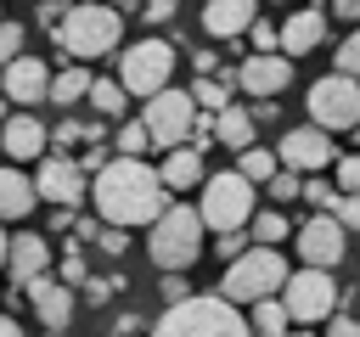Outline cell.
Returning <instances> with one entry per match:
<instances>
[{
	"label": "cell",
	"instance_id": "6da1fadb",
	"mask_svg": "<svg viewBox=\"0 0 360 337\" xmlns=\"http://www.w3.org/2000/svg\"><path fill=\"white\" fill-rule=\"evenodd\" d=\"M169 185L146 157H112L101 174H90V202L101 213V225H158L169 208Z\"/></svg>",
	"mask_w": 360,
	"mask_h": 337
},
{
	"label": "cell",
	"instance_id": "7a4b0ae2",
	"mask_svg": "<svg viewBox=\"0 0 360 337\" xmlns=\"http://www.w3.org/2000/svg\"><path fill=\"white\" fill-rule=\"evenodd\" d=\"M152 337H253V326L225 292H191L152 320Z\"/></svg>",
	"mask_w": 360,
	"mask_h": 337
},
{
	"label": "cell",
	"instance_id": "3957f363",
	"mask_svg": "<svg viewBox=\"0 0 360 337\" xmlns=\"http://www.w3.org/2000/svg\"><path fill=\"white\" fill-rule=\"evenodd\" d=\"M51 34H56L68 62H96L124 39V11L107 6V0H79V6H68V17Z\"/></svg>",
	"mask_w": 360,
	"mask_h": 337
},
{
	"label": "cell",
	"instance_id": "277c9868",
	"mask_svg": "<svg viewBox=\"0 0 360 337\" xmlns=\"http://www.w3.org/2000/svg\"><path fill=\"white\" fill-rule=\"evenodd\" d=\"M202 208H186V202H169L158 225H146V253L158 270H191L197 253H202Z\"/></svg>",
	"mask_w": 360,
	"mask_h": 337
},
{
	"label": "cell",
	"instance_id": "5b68a950",
	"mask_svg": "<svg viewBox=\"0 0 360 337\" xmlns=\"http://www.w3.org/2000/svg\"><path fill=\"white\" fill-rule=\"evenodd\" d=\"M287 258L276 253V247H248L242 258H231L225 264V275H219V292L231 298V303H259V298H281V286H287Z\"/></svg>",
	"mask_w": 360,
	"mask_h": 337
},
{
	"label": "cell",
	"instance_id": "8992f818",
	"mask_svg": "<svg viewBox=\"0 0 360 337\" xmlns=\"http://www.w3.org/2000/svg\"><path fill=\"white\" fill-rule=\"evenodd\" d=\"M253 180L242 168H219L202 180V225L208 230H248L253 219Z\"/></svg>",
	"mask_w": 360,
	"mask_h": 337
},
{
	"label": "cell",
	"instance_id": "52a82bcc",
	"mask_svg": "<svg viewBox=\"0 0 360 337\" xmlns=\"http://www.w3.org/2000/svg\"><path fill=\"white\" fill-rule=\"evenodd\" d=\"M118 79H124V90H129V95L152 101V95H158V90H169V79H174V45H169V39H158V34H146V39L124 45V56H118Z\"/></svg>",
	"mask_w": 360,
	"mask_h": 337
},
{
	"label": "cell",
	"instance_id": "ba28073f",
	"mask_svg": "<svg viewBox=\"0 0 360 337\" xmlns=\"http://www.w3.org/2000/svg\"><path fill=\"white\" fill-rule=\"evenodd\" d=\"M304 101H309V124H321V129H332V135H343V129H360V79H349V73H321L309 90H304Z\"/></svg>",
	"mask_w": 360,
	"mask_h": 337
},
{
	"label": "cell",
	"instance_id": "9c48e42d",
	"mask_svg": "<svg viewBox=\"0 0 360 337\" xmlns=\"http://www.w3.org/2000/svg\"><path fill=\"white\" fill-rule=\"evenodd\" d=\"M141 124L152 129V146H163V152H174V146H186L191 140V129H197V95L191 90H158L152 101H146V112H141Z\"/></svg>",
	"mask_w": 360,
	"mask_h": 337
},
{
	"label": "cell",
	"instance_id": "30bf717a",
	"mask_svg": "<svg viewBox=\"0 0 360 337\" xmlns=\"http://www.w3.org/2000/svg\"><path fill=\"white\" fill-rule=\"evenodd\" d=\"M281 303H287L292 326L332 320V309H338V281H332V270H315V264L292 270V275H287V286H281Z\"/></svg>",
	"mask_w": 360,
	"mask_h": 337
},
{
	"label": "cell",
	"instance_id": "8fae6325",
	"mask_svg": "<svg viewBox=\"0 0 360 337\" xmlns=\"http://www.w3.org/2000/svg\"><path fill=\"white\" fill-rule=\"evenodd\" d=\"M343 253H349V225H343L332 208H321L315 219L298 225V258H304V264H315V270H338Z\"/></svg>",
	"mask_w": 360,
	"mask_h": 337
},
{
	"label": "cell",
	"instance_id": "7c38bea8",
	"mask_svg": "<svg viewBox=\"0 0 360 337\" xmlns=\"http://www.w3.org/2000/svg\"><path fill=\"white\" fill-rule=\"evenodd\" d=\"M34 185H39V197H45L51 208H79V202H84V191H90L84 163H79V157H68V152H45V157H39Z\"/></svg>",
	"mask_w": 360,
	"mask_h": 337
},
{
	"label": "cell",
	"instance_id": "4fadbf2b",
	"mask_svg": "<svg viewBox=\"0 0 360 337\" xmlns=\"http://www.w3.org/2000/svg\"><path fill=\"white\" fill-rule=\"evenodd\" d=\"M276 157H281V168L315 174V168H326V163H332V129H321V124H298V129H287V135H281Z\"/></svg>",
	"mask_w": 360,
	"mask_h": 337
},
{
	"label": "cell",
	"instance_id": "5bb4252c",
	"mask_svg": "<svg viewBox=\"0 0 360 337\" xmlns=\"http://www.w3.org/2000/svg\"><path fill=\"white\" fill-rule=\"evenodd\" d=\"M236 79H242V90L248 95H281L287 84H292V56L287 51H253L242 67H236Z\"/></svg>",
	"mask_w": 360,
	"mask_h": 337
},
{
	"label": "cell",
	"instance_id": "9a60e30c",
	"mask_svg": "<svg viewBox=\"0 0 360 337\" xmlns=\"http://www.w3.org/2000/svg\"><path fill=\"white\" fill-rule=\"evenodd\" d=\"M51 67L39 62V56H17V62H6V79H0V90H6V101H17V107H34V101H51Z\"/></svg>",
	"mask_w": 360,
	"mask_h": 337
},
{
	"label": "cell",
	"instance_id": "2e32d148",
	"mask_svg": "<svg viewBox=\"0 0 360 337\" xmlns=\"http://www.w3.org/2000/svg\"><path fill=\"white\" fill-rule=\"evenodd\" d=\"M22 292H28V303H34V315H39V326H45V331H68V320H73V303H79L68 281H56V275H39V281H28Z\"/></svg>",
	"mask_w": 360,
	"mask_h": 337
},
{
	"label": "cell",
	"instance_id": "e0dca14e",
	"mask_svg": "<svg viewBox=\"0 0 360 337\" xmlns=\"http://www.w3.org/2000/svg\"><path fill=\"white\" fill-rule=\"evenodd\" d=\"M45 140H51V129H45L28 107L11 112V118H0V146H6L11 163H34V157H45Z\"/></svg>",
	"mask_w": 360,
	"mask_h": 337
},
{
	"label": "cell",
	"instance_id": "ac0fdd59",
	"mask_svg": "<svg viewBox=\"0 0 360 337\" xmlns=\"http://www.w3.org/2000/svg\"><path fill=\"white\" fill-rule=\"evenodd\" d=\"M6 275H11L17 286L51 275V242H45L39 230H17V236H11V253H6Z\"/></svg>",
	"mask_w": 360,
	"mask_h": 337
},
{
	"label": "cell",
	"instance_id": "d6986e66",
	"mask_svg": "<svg viewBox=\"0 0 360 337\" xmlns=\"http://www.w3.org/2000/svg\"><path fill=\"white\" fill-rule=\"evenodd\" d=\"M259 22V0H202V28L214 39H236Z\"/></svg>",
	"mask_w": 360,
	"mask_h": 337
},
{
	"label": "cell",
	"instance_id": "ffe728a7",
	"mask_svg": "<svg viewBox=\"0 0 360 337\" xmlns=\"http://www.w3.org/2000/svg\"><path fill=\"white\" fill-rule=\"evenodd\" d=\"M326 45V11L321 6H309V11H292L287 22H281V51L298 62V56H309V51H321Z\"/></svg>",
	"mask_w": 360,
	"mask_h": 337
},
{
	"label": "cell",
	"instance_id": "44dd1931",
	"mask_svg": "<svg viewBox=\"0 0 360 337\" xmlns=\"http://www.w3.org/2000/svg\"><path fill=\"white\" fill-rule=\"evenodd\" d=\"M34 202H39L34 174H22L17 163H0V219H28Z\"/></svg>",
	"mask_w": 360,
	"mask_h": 337
},
{
	"label": "cell",
	"instance_id": "7402d4cb",
	"mask_svg": "<svg viewBox=\"0 0 360 337\" xmlns=\"http://www.w3.org/2000/svg\"><path fill=\"white\" fill-rule=\"evenodd\" d=\"M158 174H163L169 191H191V185H202V152L197 146H174V152H163Z\"/></svg>",
	"mask_w": 360,
	"mask_h": 337
},
{
	"label": "cell",
	"instance_id": "603a6c76",
	"mask_svg": "<svg viewBox=\"0 0 360 337\" xmlns=\"http://www.w3.org/2000/svg\"><path fill=\"white\" fill-rule=\"evenodd\" d=\"M253 129H259V118L248 112V107H225V112H214V135H219V146H231V152H242V146H253Z\"/></svg>",
	"mask_w": 360,
	"mask_h": 337
},
{
	"label": "cell",
	"instance_id": "cb8c5ba5",
	"mask_svg": "<svg viewBox=\"0 0 360 337\" xmlns=\"http://www.w3.org/2000/svg\"><path fill=\"white\" fill-rule=\"evenodd\" d=\"M248 326H253V337H287L292 315L281 298H259V303H248Z\"/></svg>",
	"mask_w": 360,
	"mask_h": 337
},
{
	"label": "cell",
	"instance_id": "d4e9b609",
	"mask_svg": "<svg viewBox=\"0 0 360 337\" xmlns=\"http://www.w3.org/2000/svg\"><path fill=\"white\" fill-rule=\"evenodd\" d=\"M90 84H96V79H90V67H84V62H68V67L51 79V101H56V107H73V101H84V95H90Z\"/></svg>",
	"mask_w": 360,
	"mask_h": 337
},
{
	"label": "cell",
	"instance_id": "484cf974",
	"mask_svg": "<svg viewBox=\"0 0 360 337\" xmlns=\"http://www.w3.org/2000/svg\"><path fill=\"white\" fill-rule=\"evenodd\" d=\"M236 84H242L236 73H219V79H214V73H197L191 95H197V107H202V112H225V107H231V90H236Z\"/></svg>",
	"mask_w": 360,
	"mask_h": 337
},
{
	"label": "cell",
	"instance_id": "4316f807",
	"mask_svg": "<svg viewBox=\"0 0 360 337\" xmlns=\"http://www.w3.org/2000/svg\"><path fill=\"white\" fill-rule=\"evenodd\" d=\"M90 107H96V118H124V107H129L124 79H96L90 84Z\"/></svg>",
	"mask_w": 360,
	"mask_h": 337
},
{
	"label": "cell",
	"instance_id": "83f0119b",
	"mask_svg": "<svg viewBox=\"0 0 360 337\" xmlns=\"http://www.w3.org/2000/svg\"><path fill=\"white\" fill-rule=\"evenodd\" d=\"M236 168H242L253 185H259V180L270 185V180L281 174V157H276V152H264V146H242V152H236Z\"/></svg>",
	"mask_w": 360,
	"mask_h": 337
},
{
	"label": "cell",
	"instance_id": "f1b7e54d",
	"mask_svg": "<svg viewBox=\"0 0 360 337\" xmlns=\"http://www.w3.org/2000/svg\"><path fill=\"white\" fill-rule=\"evenodd\" d=\"M287 219H281V208H259L253 219H248V236L259 242V247H276V242H287Z\"/></svg>",
	"mask_w": 360,
	"mask_h": 337
},
{
	"label": "cell",
	"instance_id": "f546056e",
	"mask_svg": "<svg viewBox=\"0 0 360 337\" xmlns=\"http://www.w3.org/2000/svg\"><path fill=\"white\" fill-rule=\"evenodd\" d=\"M112 146H118V157H141V152L152 146V129H146L141 118H129V124H124V129L112 135Z\"/></svg>",
	"mask_w": 360,
	"mask_h": 337
},
{
	"label": "cell",
	"instance_id": "4dcf8cb0",
	"mask_svg": "<svg viewBox=\"0 0 360 337\" xmlns=\"http://www.w3.org/2000/svg\"><path fill=\"white\" fill-rule=\"evenodd\" d=\"M51 140L68 152V146H90V124H79V118H62L56 129H51Z\"/></svg>",
	"mask_w": 360,
	"mask_h": 337
},
{
	"label": "cell",
	"instance_id": "1f68e13d",
	"mask_svg": "<svg viewBox=\"0 0 360 337\" xmlns=\"http://www.w3.org/2000/svg\"><path fill=\"white\" fill-rule=\"evenodd\" d=\"M253 247V236L248 230H219V242H214V253H219V264H231V258H242Z\"/></svg>",
	"mask_w": 360,
	"mask_h": 337
},
{
	"label": "cell",
	"instance_id": "d6a6232c",
	"mask_svg": "<svg viewBox=\"0 0 360 337\" xmlns=\"http://www.w3.org/2000/svg\"><path fill=\"white\" fill-rule=\"evenodd\" d=\"M292 197H304V180H298V168H281L270 180V202H292Z\"/></svg>",
	"mask_w": 360,
	"mask_h": 337
},
{
	"label": "cell",
	"instance_id": "836d02e7",
	"mask_svg": "<svg viewBox=\"0 0 360 337\" xmlns=\"http://www.w3.org/2000/svg\"><path fill=\"white\" fill-rule=\"evenodd\" d=\"M332 67H338V73H349V79H360V28L338 45V62H332Z\"/></svg>",
	"mask_w": 360,
	"mask_h": 337
},
{
	"label": "cell",
	"instance_id": "e575fe53",
	"mask_svg": "<svg viewBox=\"0 0 360 337\" xmlns=\"http://www.w3.org/2000/svg\"><path fill=\"white\" fill-rule=\"evenodd\" d=\"M17 56H22V22L6 17L0 22V62H17Z\"/></svg>",
	"mask_w": 360,
	"mask_h": 337
},
{
	"label": "cell",
	"instance_id": "d590c367",
	"mask_svg": "<svg viewBox=\"0 0 360 337\" xmlns=\"http://www.w3.org/2000/svg\"><path fill=\"white\" fill-rule=\"evenodd\" d=\"M326 208H332V213H338L349 230H360V191H343V197H332Z\"/></svg>",
	"mask_w": 360,
	"mask_h": 337
},
{
	"label": "cell",
	"instance_id": "8d00e7d4",
	"mask_svg": "<svg viewBox=\"0 0 360 337\" xmlns=\"http://www.w3.org/2000/svg\"><path fill=\"white\" fill-rule=\"evenodd\" d=\"M248 39H253V51H281V28L276 22H253Z\"/></svg>",
	"mask_w": 360,
	"mask_h": 337
},
{
	"label": "cell",
	"instance_id": "74e56055",
	"mask_svg": "<svg viewBox=\"0 0 360 337\" xmlns=\"http://www.w3.org/2000/svg\"><path fill=\"white\" fill-rule=\"evenodd\" d=\"M96 242H101V253H112V258H118V253L129 247V230H124V225H101V236H96Z\"/></svg>",
	"mask_w": 360,
	"mask_h": 337
},
{
	"label": "cell",
	"instance_id": "f35d334b",
	"mask_svg": "<svg viewBox=\"0 0 360 337\" xmlns=\"http://www.w3.org/2000/svg\"><path fill=\"white\" fill-rule=\"evenodd\" d=\"M180 298H191L186 270H163V303H180Z\"/></svg>",
	"mask_w": 360,
	"mask_h": 337
},
{
	"label": "cell",
	"instance_id": "ab89813d",
	"mask_svg": "<svg viewBox=\"0 0 360 337\" xmlns=\"http://www.w3.org/2000/svg\"><path fill=\"white\" fill-rule=\"evenodd\" d=\"M174 11H180V0H146V6H141V17H146L152 28H158V22H174Z\"/></svg>",
	"mask_w": 360,
	"mask_h": 337
},
{
	"label": "cell",
	"instance_id": "60d3db41",
	"mask_svg": "<svg viewBox=\"0 0 360 337\" xmlns=\"http://www.w3.org/2000/svg\"><path fill=\"white\" fill-rule=\"evenodd\" d=\"M56 281H68V286H79V281H84V253H79V247H68V258H62V275H56Z\"/></svg>",
	"mask_w": 360,
	"mask_h": 337
},
{
	"label": "cell",
	"instance_id": "b9f144b4",
	"mask_svg": "<svg viewBox=\"0 0 360 337\" xmlns=\"http://www.w3.org/2000/svg\"><path fill=\"white\" fill-rule=\"evenodd\" d=\"M338 185L343 191H360V157H338Z\"/></svg>",
	"mask_w": 360,
	"mask_h": 337
},
{
	"label": "cell",
	"instance_id": "7bdbcfd3",
	"mask_svg": "<svg viewBox=\"0 0 360 337\" xmlns=\"http://www.w3.org/2000/svg\"><path fill=\"white\" fill-rule=\"evenodd\" d=\"M332 197H338V191H332L326 180H304V202H315V208H326Z\"/></svg>",
	"mask_w": 360,
	"mask_h": 337
},
{
	"label": "cell",
	"instance_id": "ee69618b",
	"mask_svg": "<svg viewBox=\"0 0 360 337\" xmlns=\"http://www.w3.org/2000/svg\"><path fill=\"white\" fill-rule=\"evenodd\" d=\"M332 337H360V315H332Z\"/></svg>",
	"mask_w": 360,
	"mask_h": 337
},
{
	"label": "cell",
	"instance_id": "f6af8a7d",
	"mask_svg": "<svg viewBox=\"0 0 360 337\" xmlns=\"http://www.w3.org/2000/svg\"><path fill=\"white\" fill-rule=\"evenodd\" d=\"M326 11L343 17V22H360V0H326Z\"/></svg>",
	"mask_w": 360,
	"mask_h": 337
},
{
	"label": "cell",
	"instance_id": "bcb514c9",
	"mask_svg": "<svg viewBox=\"0 0 360 337\" xmlns=\"http://www.w3.org/2000/svg\"><path fill=\"white\" fill-rule=\"evenodd\" d=\"M62 17H68V6H62V0H39V22H51V28H56Z\"/></svg>",
	"mask_w": 360,
	"mask_h": 337
},
{
	"label": "cell",
	"instance_id": "7dc6e473",
	"mask_svg": "<svg viewBox=\"0 0 360 337\" xmlns=\"http://www.w3.org/2000/svg\"><path fill=\"white\" fill-rule=\"evenodd\" d=\"M253 118H259V124H276V95H264V101L253 107Z\"/></svg>",
	"mask_w": 360,
	"mask_h": 337
},
{
	"label": "cell",
	"instance_id": "c3c4849f",
	"mask_svg": "<svg viewBox=\"0 0 360 337\" xmlns=\"http://www.w3.org/2000/svg\"><path fill=\"white\" fill-rule=\"evenodd\" d=\"M191 62H197V73H214V67H219V56H214V51H197Z\"/></svg>",
	"mask_w": 360,
	"mask_h": 337
},
{
	"label": "cell",
	"instance_id": "681fc988",
	"mask_svg": "<svg viewBox=\"0 0 360 337\" xmlns=\"http://www.w3.org/2000/svg\"><path fill=\"white\" fill-rule=\"evenodd\" d=\"M141 331V315H118V337H135Z\"/></svg>",
	"mask_w": 360,
	"mask_h": 337
},
{
	"label": "cell",
	"instance_id": "f907efd6",
	"mask_svg": "<svg viewBox=\"0 0 360 337\" xmlns=\"http://www.w3.org/2000/svg\"><path fill=\"white\" fill-rule=\"evenodd\" d=\"M0 337H22V326H17L11 315H0Z\"/></svg>",
	"mask_w": 360,
	"mask_h": 337
},
{
	"label": "cell",
	"instance_id": "816d5d0a",
	"mask_svg": "<svg viewBox=\"0 0 360 337\" xmlns=\"http://www.w3.org/2000/svg\"><path fill=\"white\" fill-rule=\"evenodd\" d=\"M107 6H118V11H141L146 0H107Z\"/></svg>",
	"mask_w": 360,
	"mask_h": 337
},
{
	"label": "cell",
	"instance_id": "f5cc1de1",
	"mask_svg": "<svg viewBox=\"0 0 360 337\" xmlns=\"http://www.w3.org/2000/svg\"><path fill=\"white\" fill-rule=\"evenodd\" d=\"M6 253H11V236L0 230V270H6Z\"/></svg>",
	"mask_w": 360,
	"mask_h": 337
},
{
	"label": "cell",
	"instance_id": "db71d44e",
	"mask_svg": "<svg viewBox=\"0 0 360 337\" xmlns=\"http://www.w3.org/2000/svg\"><path fill=\"white\" fill-rule=\"evenodd\" d=\"M287 337H315V331H309V326H298V331H287Z\"/></svg>",
	"mask_w": 360,
	"mask_h": 337
},
{
	"label": "cell",
	"instance_id": "11a10c76",
	"mask_svg": "<svg viewBox=\"0 0 360 337\" xmlns=\"http://www.w3.org/2000/svg\"><path fill=\"white\" fill-rule=\"evenodd\" d=\"M0 112H6V90H0Z\"/></svg>",
	"mask_w": 360,
	"mask_h": 337
},
{
	"label": "cell",
	"instance_id": "9f6ffc18",
	"mask_svg": "<svg viewBox=\"0 0 360 337\" xmlns=\"http://www.w3.org/2000/svg\"><path fill=\"white\" fill-rule=\"evenodd\" d=\"M45 337H68V331H45Z\"/></svg>",
	"mask_w": 360,
	"mask_h": 337
},
{
	"label": "cell",
	"instance_id": "6f0895ef",
	"mask_svg": "<svg viewBox=\"0 0 360 337\" xmlns=\"http://www.w3.org/2000/svg\"><path fill=\"white\" fill-rule=\"evenodd\" d=\"M354 315H360V298H354Z\"/></svg>",
	"mask_w": 360,
	"mask_h": 337
},
{
	"label": "cell",
	"instance_id": "680465c9",
	"mask_svg": "<svg viewBox=\"0 0 360 337\" xmlns=\"http://www.w3.org/2000/svg\"><path fill=\"white\" fill-rule=\"evenodd\" d=\"M0 22H6V17H0Z\"/></svg>",
	"mask_w": 360,
	"mask_h": 337
}]
</instances>
